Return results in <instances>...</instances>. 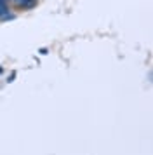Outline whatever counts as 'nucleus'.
Here are the masks:
<instances>
[{
	"mask_svg": "<svg viewBox=\"0 0 153 155\" xmlns=\"http://www.w3.org/2000/svg\"><path fill=\"white\" fill-rule=\"evenodd\" d=\"M35 5H37V0H23V2H19L18 4V7L23 9V11H28V9H33Z\"/></svg>",
	"mask_w": 153,
	"mask_h": 155,
	"instance_id": "f257e3e1",
	"label": "nucleus"
},
{
	"mask_svg": "<svg viewBox=\"0 0 153 155\" xmlns=\"http://www.w3.org/2000/svg\"><path fill=\"white\" fill-rule=\"evenodd\" d=\"M7 14H11V12H9V5H7V0H0V21H2Z\"/></svg>",
	"mask_w": 153,
	"mask_h": 155,
	"instance_id": "f03ea898",
	"label": "nucleus"
},
{
	"mask_svg": "<svg viewBox=\"0 0 153 155\" xmlns=\"http://www.w3.org/2000/svg\"><path fill=\"white\" fill-rule=\"evenodd\" d=\"M14 78H16V71H12V73L9 75V78H5V80L9 82V84H11V82H14Z\"/></svg>",
	"mask_w": 153,
	"mask_h": 155,
	"instance_id": "7ed1b4c3",
	"label": "nucleus"
},
{
	"mask_svg": "<svg viewBox=\"0 0 153 155\" xmlns=\"http://www.w3.org/2000/svg\"><path fill=\"white\" fill-rule=\"evenodd\" d=\"M38 52H40L42 56H45V54H49V49H47V47H40V49H38Z\"/></svg>",
	"mask_w": 153,
	"mask_h": 155,
	"instance_id": "20e7f679",
	"label": "nucleus"
},
{
	"mask_svg": "<svg viewBox=\"0 0 153 155\" xmlns=\"http://www.w3.org/2000/svg\"><path fill=\"white\" fill-rule=\"evenodd\" d=\"M2 73H4V68H2V66H0V75H2Z\"/></svg>",
	"mask_w": 153,
	"mask_h": 155,
	"instance_id": "39448f33",
	"label": "nucleus"
}]
</instances>
